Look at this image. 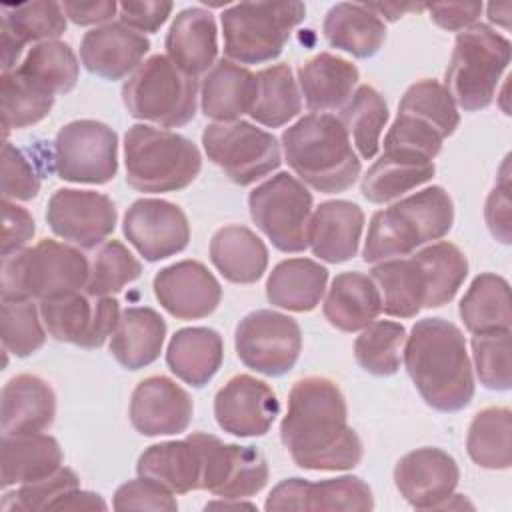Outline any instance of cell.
<instances>
[{"label": "cell", "instance_id": "obj_1", "mask_svg": "<svg viewBox=\"0 0 512 512\" xmlns=\"http://www.w3.org/2000/svg\"><path fill=\"white\" fill-rule=\"evenodd\" d=\"M280 440L304 470H350L360 464L364 446L348 426V406L340 386L326 376L294 382Z\"/></svg>", "mask_w": 512, "mask_h": 512}, {"label": "cell", "instance_id": "obj_2", "mask_svg": "<svg viewBox=\"0 0 512 512\" xmlns=\"http://www.w3.org/2000/svg\"><path fill=\"white\" fill-rule=\"evenodd\" d=\"M402 360L422 400L438 412H458L474 398L472 362L462 330L444 318L418 320Z\"/></svg>", "mask_w": 512, "mask_h": 512}, {"label": "cell", "instance_id": "obj_3", "mask_svg": "<svg viewBox=\"0 0 512 512\" xmlns=\"http://www.w3.org/2000/svg\"><path fill=\"white\" fill-rule=\"evenodd\" d=\"M282 148L300 182L318 192H344L360 176V158L332 114L302 116L282 132Z\"/></svg>", "mask_w": 512, "mask_h": 512}, {"label": "cell", "instance_id": "obj_4", "mask_svg": "<svg viewBox=\"0 0 512 512\" xmlns=\"http://www.w3.org/2000/svg\"><path fill=\"white\" fill-rule=\"evenodd\" d=\"M454 224V204L442 186L418 190L372 214L362 258L378 264L414 254L420 246L444 238Z\"/></svg>", "mask_w": 512, "mask_h": 512}, {"label": "cell", "instance_id": "obj_5", "mask_svg": "<svg viewBox=\"0 0 512 512\" xmlns=\"http://www.w3.org/2000/svg\"><path fill=\"white\" fill-rule=\"evenodd\" d=\"M124 166L126 182L138 192H178L200 174L202 154L178 132L134 124L124 134Z\"/></svg>", "mask_w": 512, "mask_h": 512}, {"label": "cell", "instance_id": "obj_6", "mask_svg": "<svg viewBox=\"0 0 512 512\" xmlns=\"http://www.w3.org/2000/svg\"><path fill=\"white\" fill-rule=\"evenodd\" d=\"M88 274L90 262L80 248L42 238L30 248L2 256V300H44L80 292Z\"/></svg>", "mask_w": 512, "mask_h": 512}, {"label": "cell", "instance_id": "obj_7", "mask_svg": "<svg viewBox=\"0 0 512 512\" xmlns=\"http://www.w3.org/2000/svg\"><path fill=\"white\" fill-rule=\"evenodd\" d=\"M510 50V40L488 24H474L456 36L444 88L458 108L476 112L492 104L510 64Z\"/></svg>", "mask_w": 512, "mask_h": 512}, {"label": "cell", "instance_id": "obj_8", "mask_svg": "<svg viewBox=\"0 0 512 512\" xmlns=\"http://www.w3.org/2000/svg\"><path fill=\"white\" fill-rule=\"evenodd\" d=\"M122 102L132 118L164 128H180L196 116L198 80L168 56L154 54L124 82Z\"/></svg>", "mask_w": 512, "mask_h": 512}, {"label": "cell", "instance_id": "obj_9", "mask_svg": "<svg viewBox=\"0 0 512 512\" xmlns=\"http://www.w3.org/2000/svg\"><path fill=\"white\" fill-rule=\"evenodd\" d=\"M302 2H240L220 14L224 54L236 64L278 58L290 32L304 20Z\"/></svg>", "mask_w": 512, "mask_h": 512}, {"label": "cell", "instance_id": "obj_10", "mask_svg": "<svg viewBox=\"0 0 512 512\" xmlns=\"http://www.w3.org/2000/svg\"><path fill=\"white\" fill-rule=\"evenodd\" d=\"M254 224L280 252H304L312 216V194L304 182L278 172L258 184L248 196Z\"/></svg>", "mask_w": 512, "mask_h": 512}, {"label": "cell", "instance_id": "obj_11", "mask_svg": "<svg viewBox=\"0 0 512 512\" xmlns=\"http://www.w3.org/2000/svg\"><path fill=\"white\" fill-rule=\"evenodd\" d=\"M202 146L208 160L238 186L254 184L282 162L276 136L244 120L208 124L202 132Z\"/></svg>", "mask_w": 512, "mask_h": 512}, {"label": "cell", "instance_id": "obj_12", "mask_svg": "<svg viewBox=\"0 0 512 512\" xmlns=\"http://www.w3.org/2000/svg\"><path fill=\"white\" fill-rule=\"evenodd\" d=\"M54 172L76 184H106L118 172V134L98 120L64 124L54 138Z\"/></svg>", "mask_w": 512, "mask_h": 512}, {"label": "cell", "instance_id": "obj_13", "mask_svg": "<svg viewBox=\"0 0 512 512\" xmlns=\"http://www.w3.org/2000/svg\"><path fill=\"white\" fill-rule=\"evenodd\" d=\"M234 346L246 368L278 378L296 366L302 350V330L288 314L254 310L238 322Z\"/></svg>", "mask_w": 512, "mask_h": 512}, {"label": "cell", "instance_id": "obj_14", "mask_svg": "<svg viewBox=\"0 0 512 512\" xmlns=\"http://www.w3.org/2000/svg\"><path fill=\"white\" fill-rule=\"evenodd\" d=\"M70 292L40 300V316L48 334L58 342L80 348H100L116 330L120 304L112 296Z\"/></svg>", "mask_w": 512, "mask_h": 512}, {"label": "cell", "instance_id": "obj_15", "mask_svg": "<svg viewBox=\"0 0 512 512\" xmlns=\"http://www.w3.org/2000/svg\"><path fill=\"white\" fill-rule=\"evenodd\" d=\"M202 450V490L220 498H250L268 484V464L254 446L226 444L214 434L192 432Z\"/></svg>", "mask_w": 512, "mask_h": 512}, {"label": "cell", "instance_id": "obj_16", "mask_svg": "<svg viewBox=\"0 0 512 512\" xmlns=\"http://www.w3.org/2000/svg\"><path fill=\"white\" fill-rule=\"evenodd\" d=\"M118 212L114 202L94 190L60 188L46 206V222L56 236L82 250H92L114 232Z\"/></svg>", "mask_w": 512, "mask_h": 512}, {"label": "cell", "instance_id": "obj_17", "mask_svg": "<svg viewBox=\"0 0 512 512\" xmlns=\"http://www.w3.org/2000/svg\"><path fill=\"white\" fill-rule=\"evenodd\" d=\"M122 230L128 242L148 262L182 252L190 242V224L184 210L164 198H140L124 214Z\"/></svg>", "mask_w": 512, "mask_h": 512}, {"label": "cell", "instance_id": "obj_18", "mask_svg": "<svg viewBox=\"0 0 512 512\" xmlns=\"http://www.w3.org/2000/svg\"><path fill=\"white\" fill-rule=\"evenodd\" d=\"M458 480V464L442 448H416L394 466V484L400 496L418 510L446 508Z\"/></svg>", "mask_w": 512, "mask_h": 512}, {"label": "cell", "instance_id": "obj_19", "mask_svg": "<svg viewBox=\"0 0 512 512\" xmlns=\"http://www.w3.org/2000/svg\"><path fill=\"white\" fill-rule=\"evenodd\" d=\"M278 414L280 402L274 390L250 374L232 376L214 396L218 426L238 438L264 436Z\"/></svg>", "mask_w": 512, "mask_h": 512}, {"label": "cell", "instance_id": "obj_20", "mask_svg": "<svg viewBox=\"0 0 512 512\" xmlns=\"http://www.w3.org/2000/svg\"><path fill=\"white\" fill-rule=\"evenodd\" d=\"M264 508L272 510H358L374 508L370 486L358 476L326 478L308 482L304 478H286L272 488Z\"/></svg>", "mask_w": 512, "mask_h": 512}, {"label": "cell", "instance_id": "obj_21", "mask_svg": "<svg viewBox=\"0 0 512 512\" xmlns=\"http://www.w3.org/2000/svg\"><path fill=\"white\" fill-rule=\"evenodd\" d=\"M152 288L160 306L180 320L206 318L222 300L220 282L198 260H180L162 268Z\"/></svg>", "mask_w": 512, "mask_h": 512}, {"label": "cell", "instance_id": "obj_22", "mask_svg": "<svg viewBox=\"0 0 512 512\" xmlns=\"http://www.w3.org/2000/svg\"><path fill=\"white\" fill-rule=\"evenodd\" d=\"M190 394L168 376H148L132 392L130 422L142 436H172L190 426Z\"/></svg>", "mask_w": 512, "mask_h": 512}, {"label": "cell", "instance_id": "obj_23", "mask_svg": "<svg viewBox=\"0 0 512 512\" xmlns=\"http://www.w3.org/2000/svg\"><path fill=\"white\" fill-rule=\"evenodd\" d=\"M150 50V40L122 22H108L88 30L80 44L84 68L116 82L132 74Z\"/></svg>", "mask_w": 512, "mask_h": 512}, {"label": "cell", "instance_id": "obj_24", "mask_svg": "<svg viewBox=\"0 0 512 512\" xmlns=\"http://www.w3.org/2000/svg\"><path fill=\"white\" fill-rule=\"evenodd\" d=\"M364 212L350 200H326L312 210L308 246L324 262L340 264L358 254Z\"/></svg>", "mask_w": 512, "mask_h": 512}, {"label": "cell", "instance_id": "obj_25", "mask_svg": "<svg viewBox=\"0 0 512 512\" xmlns=\"http://www.w3.org/2000/svg\"><path fill=\"white\" fill-rule=\"evenodd\" d=\"M166 56L188 76L206 74L218 56V28L210 10L200 6L180 10L164 40Z\"/></svg>", "mask_w": 512, "mask_h": 512}, {"label": "cell", "instance_id": "obj_26", "mask_svg": "<svg viewBox=\"0 0 512 512\" xmlns=\"http://www.w3.org/2000/svg\"><path fill=\"white\" fill-rule=\"evenodd\" d=\"M66 32L60 2H24L2 6V72H12L28 42L56 40Z\"/></svg>", "mask_w": 512, "mask_h": 512}, {"label": "cell", "instance_id": "obj_27", "mask_svg": "<svg viewBox=\"0 0 512 512\" xmlns=\"http://www.w3.org/2000/svg\"><path fill=\"white\" fill-rule=\"evenodd\" d=\"M0 424L4 434L44 432L56 416V394L36 374H18L2 388Z\"/></svg>", "mask_w": 512, "mask_h": 512}, {"label": "cell", "instance_id": "obj_28", "mask_svg": "<svg viewBox=\"0 0 512 512\" xmlns=\"http://www.w3.org/2000/svg\"><path fill=\"white\" fill-rule=\"evenodd\" d=\"M258 80L248 68L220 58L206 72L200 86V108L206 118L216 122H232L242 114H250L256 100Z\"/></svg>", "mask_w": 512, "mask_h": 512}, {"label": "cell", "instance_id": "obj_29", "mask_svg": "<svg viewBox=\"0 0 512 512\" xmlns=\"http://www.w3.org/2000/svg\"><path fill=\"white\" fill-rule=\"evenodd\" d=\"M358 68L330 52H320L298 68V84L312 114L342 110L358 86Z\"/></svg>", "mask_w": 512, "mask_h": 512}, {"label": "cell", "instance_id": "obj_30", "mask_svg": "<svg viewBox=\"0 0 512 512\" xmlns=\"http://www.w3.org/2000/svg\"><path fill=\"white\" fill-rule=\"evenodd\" d=\"M138 476L164 484L174 494L202 490V450L192 434L148 446L136 464Z\"/></svg>", "mask_w": 512, "mask_h": 512}, {"label": "cell", "instance_id": "obj_31", "mask_svg": "<svg viewBox=\"0 0 512 512\" xmlns=\"http://www.w3.org/2000/svg\"><path fill=\"white\" fill-rule=\"evenodd\" d=\"M164 338L166 322L154 308L130 306L110 336V354L122 368L140 370L160 356Z\"/></svg>", "mask_w": 512, "mask_h": 512}, {"label": "cell", "instance_id": "obj_32", "mask_svg": "<svg viewBox=\"0 0 512 512\" xmlns=\"http://www.w3.org/2000/svg\"><path fill=\"white\" fill-rule=\"evenodd\" d=\"M62 448L50 434H4L2 438V488L22 486L52 476L62 468Z\"/></svg>", "mask_w": 512, "mask_h": 512}, {"label": "cell", "instance_id": "obj_33", "mask_svg": "<svg viewBox=\"0 0 512 512\" xmlns=\"http://www.w3.org/2000/svg\"><path fill=\"white\" fill-rule=\"evenodd\" d=\"M322 312L330 326L342 332H358L382 312L380 292L370 276L356 270L342 272L332 280Z\"/></svg>", "mask_w": 512, "mask_h": 512}, {"label": "cell", "instance_id": "obj_34", "mask_svg": "<svg viewBox=\"0 0 512 512\" xmlns=\"http://www.w3.org/2000/svg\"><path fill=\"white\" fill-rule=\"evenodd\" d=\"M224 360L222 336L214 328H180L168 342L166 364L182 382L202 388L220 370Z\"/></svg>", "mask_w": 512, "mask_h": 512}, {"label": "cell", "instance_id": "obj_35", "mask_svg": "<svg viewBox=\"0 0 512 512\" xmlns=\"http://www.w3.org/2000/svg\"><path fill=\"white\" fill-rule=\"evenodd\" d=\"M214 268L234 284H254L268 266V248L256 232L242 224H228L210 240Z\"/></svg>", "mask_w": 512, "mask_h": 512}, {"label": "cell", "instance_id": "obj_36", "mask_svg": "<svg viewBox=\"0 0 512 512\" xmlns=\"http://www.w3.org/2000/svg\"><path fill=\"white\" fill-rule=\"evenodd\" d=\"M328 270L310 258L278 262L266 280V298L272 306L290 312H310L324 298Z\"/></svg>", "mask_w": 512, "mask_h": 512}, {"label": "cell", "instance_id": "obj_37", "mask_svg": "<svg viewBox=\"0 0 512 512\" xmlns=\"http://www.w3.org/2000/svg\"><path fill=\"white\" fill-rule=\"evenodd\" d=\"M322 32L326 42L354 58L374 56L386 40V24L366 4L340 2L326 12Z\"/></svg>", "mask_w": 512, "mask_h": 512}, {"label": "cell", "instance_id": "obj_38", "mask_svg": "<svg viewBox=\"0 0 512 512\" xmlns=\"http://www.w3.org/2000/svg\"><path fill=\"white\" fill-rule=\"evenodd\" d=\"M458 314L470 334L510 332V286L508 280L484 272L478 274L460 300Z\"/></svg>", "mask_w": 512, "mask_h": 512}, {"label": "cell", "instance_id": "obj_39", "mask_svg": "<svg viewBox=\"0 0 512 512\" xmlns=\"http://www.w3.org/2000/svg\"><path fill=\"white\" fill-rule=\"evenodd\" d=\"M434 172L436 166L430 160L384 150L362 176L360 190L368 202L386 204L422 186L434 176Z\"/></svg>", "mask_w": 512, "mask_h": 512}, {"label": "cell", "instance_id": "obj_40", "mask_svg": "<svg viewBox=\"0 0 512 512\" xmlns=\"http://www.w3.org/2000/svg\"><path fill=\"white\" fill-rule=\"evenodd\" d=\"M370 278L380 292L384 314L414 318L424 308V276L412 256L374 264Z\"/></svg>", "mask_w": 512, "mask_h": 512}, {"label": "cell", "instance_id": "obj_41", "mask_svg": "<svg viewBox=\"0 0 512 512\" xmlns=\"http://www.w3.org/2000/svg\"><path fill=\"white\" fill-rule=\"evenodd\" d=\"M424 276V308H440L454 300L468 276V260L452 242H432L412 254Z\"/></svg>", "mask_w": 512, "mask_h": 512}, {"label": "cell", "instance_id": "obj_42", "mask_svg": "<svg viewBox=\"0 0 512 512\" xmlns=\"http://www.w3.org/2000/svg\"><path fill=\"white\" fill-rule=\"evenodd\" d=\"M466 450L486 470H508L512 464V412L506 406L480 410L468 428Z\"/></svg>", "mask_w": 512, "mask_h": 512}, {"label": "cell", "instance_id": "obj_43", "mask_svg": "<svg viewBox=\"0 0 512 512\" xmlns=\"http://www.w3.org/2000/svg\"><path fill=\"white\" fill-rule=\"evenodd\" d=\"M338 120L358 156L362 160H372L380 148V136L388 122V104L384 96L374 86H358L342 106Z\"/></svg>", "mask_w": 512, "mask_h": 512}, {"label": "cell", "instance_id": "obj_44", "mask_svg": "<svg viewBox=\"0 0 512 512\" xmlns=\"http://www.w3.org/2000/svg\"><path fill=\"white\" fill-rule=\"evenodd\" d=\"M258 92L250 118L268 128H280L302 110V96L288 64H274L256 74Z\"/></svg>", "mask_w": 512, "mask_h": 512}, {"label": "cell", "instance_id": "obj_45", "mask_svg": "<svg viewBox=\"0 0 512 512\" xmlns=\"http://www.w3.org/2000/svg\"><path fill=\"white\" fill-rule=\"evenodd\" d=\"M14 70L56 96L66 94L76 86L80 64L70 44L62 40H46L34 44Z\"/></svg>", "mask_w": 512, "mask_h": 512}, {"label": "cell", "instance_id": "obj_46", "mask_svg": "<svg viewBox=\"0 0 512 512\" xmlns=\"http://www.w3.org/2000/svg\"><path fill=\"white\" fill-rule=\"evenodd\" d=\"M0 102L4 136H8L10 130H22L44 120L54 106V94L12 70L2 72Z\"/></svg>", "mask_w": 512, "mask_h": 512}, {"label": "cell", "instance_id": "obj_47", "mask_svg": "<svg viewBox=\"0 0 512 512\" xmlns=\"http://www.w3.org/2000/svg\"><path fill=\"white\" fill-rule=\"evenodd\" d=\"M406 328L392 320H374L354 342V356L362 370L374 376H392L402 362Z\"/></svg>", "mask_w": 512, "mask_h": 512}, {"label": "cell", "instance_id": "obj_48", "mask_svg": "<svg viewBox=\"0 0 512 512\" xmlns=\"http://www.w3.org/2000/svg\"><path fill=\"white\" fill-rule=\"evenodd\" d=\"M140 274L142 264L138 258L120 240H106L92 256L84 290L88 296H112L138 280Z\"/></svg>", "mask_w": 512, "mask_h": 512}, {"label": "cell", "instance_id": "obj_49", "mask_svg": "<svg viewBox=\"0 0 512 512\" xmlns=\"http://www.w3.org/2000/svg\"><path fill=\"white\" fill-rule=\"evenodd\" d=\"M398 112L412 114L430 126H434L444 138L452 136L460 124V112L452 96L434 78H422L414 82L402 96Z\"/></svg>", "mask_w": 512, "mask_h": 512}, {"label": "cell", "instance_id": "obj_50", "mask_svg": "<svg viewBox=\"0 0 512 512\" xmlns=\"http://www.w3.org/2000/svg\"><path fill=\"white\" fill-rule=\"evenodd\" d=\"M2 346L18 358L40 350L46 342V330L40 306L30 298L2 300Z\"/></svg>", "mask_w": 512, "mask_h": 512}, {"label": "cell", "instance_id": "obj_51", "mask_svg": "<svg viewBox=\"0 0 512 512\" xmlns=\"http://www.w3.org/2000/svg\"><path fill=\"white\" fill-rule=\"evenodd\" d=\"M472 360L480 384L488 390L504 392L512 384L510 332L472 334Z\"/></svg>", "mask_w": 512, "mask_h": 512}, {"label": "cell", "instance_id": "obj_52", "mask_svg": "<svg viewBox=\"0 0 512 512\" xmlns=\"http://www.w3.org/2000/svg\"><path fill=\"white\" fill-rule=\"evenodd\" d=\"M76 488H80L78 474L72 468L62 466L48 478H42L38 482H30V484H22L14 492H6L0 508L4 512L54 510V506Z\"/></svg>", "mask_w": 512, "mask_h": 512}, {"label": "cell", "instance_id": "obj_53", "mask_svg": "<svg viewBox=\"0 0 512 512\" xmlns=\"http://www.w3.org/2000/svg\"><path fill=\"white\" fill-rule=\"evenodd\" d=\"M40 192V174L36 172L34 162L14 144L4 142L2 148V198L32 200Z\"/></svg>", "mask_w": 512, "mask_h": 512}, {"label": "cell", "instance_id": "obj_54", "mask_svg": "<svg viewBox=\"0 0 512 512\" xmlns=\"http://www.w3.org/2000/svg\"><path fill=\"white\" fill-rule=\"evenodd\" d=\"M114 510L126 512V510H164V512H174L178 510L176 494L168 490L164 484L138 476L134 480L124 482L122 486L116 488L114 500H112Z\"/></svg>", "mask_w": 512, "mask_h": 512}, {"label": "cell", "instance_id": "obj_55", "mask_svg": "<svg viewBox=\"0 0 512 512\" xmlns=\"http://www.w3.org/2000/svg\"><path fill=\"white\" fill-rule=\"evenodd\" d=\"M174 4L164 0H144V2H120L118 16L120 22L140 34L156 32L172 14Z\"/></svg>", "mask_w": 512, "mask_h": 512}, {"label": "cell", "instance_id": "obj_56", "mask_svg": "<svg viewBox=\"0 0 512 512\" xmlns=\"http://www.w3.org/2000/svg\"><path fill=\"white\" fill-rule=\"evenodd\" d=\"M2 256L14 254L34 238L36 224L32 214L16 202L2 200Z\"/></svg>", "mask_w": 512, "mask_h": 512}, {"label": "cell", "instance_id": "obj_57", "mask_svg": "<svg viewBox=\"0 0 512 512\" xmlns=\"http://www.w3.org/2000/svg\"><path fill=\"white\" fill-rule=\"evenodd\" d=\"M484 218L490 234L502 244H510V184L504 176L488 194Z\"/></svg>", "mask_w": 512, "mask_h": 512}, {"label": "cell", "instance_id": "obj_58", "mask_svg": "<svg viewBox=\"0 0 512 512\" xmlns=\"http://www.w3.org/2000/svg\"><path fill=\"white\" fill-rule=\"evenodd\" d=\"M430 20L450 32H462L478 20L482 14V4L478 2H450V4H430L426 6Z\"/></svg>", "mask_w": 512, "mask_h": 512}, {"label": "cell", "instance_id": "obj_59", "mask_svg": "<svg viewBox=\"0 0 512 512\" xmlns=\"http://www.w3.org/2000/svg\"><path fill=\"white\" fill-rule=\"evenodd\" d=\"M62 10L68 20L78 26L92 24H108L112 16L118 12V4L114 0H94V2H62Z\"/></svg>", "mask_w": 512, "mask_h": 512}, {"label": "cell", "instance_id": "obj_60", "mask_svg": "<svg viewBox=\"0 0 512 512\" xmlns=\"http://www.w3.org/2000/svg\"><path fill=\"white\" fill-rule=\"evenodd\" d=\"M106 502L100 494L88 492V490H72L68 496H64L54 510H106Z\"/></svg>", "mask_w": 512, "mask_h": 512}, {"label": "cell", "instance_id": "obj_61", "mask_svg": "<svg viewBox=\"0 0 512 512\" xmlns=\"http://www.w3.org/2000/svg\"><path fill=\"white\" fill-rule=\"evenodd\" d=\"M368 10H372L378 18L384 16L388 22H394L398 20L406 10H422L426 6H414V4H406V6H400V4H366Z\"/></svg>", "mask_w": 512, "mask_h": 512}, {"label": "cell", "instance_id": "obj_62", "mask_svg": "<svg viewBox=\"0 0 512 512\" xmlns=\"http://www.w3.org/2000/svg\"><path fill=\"white\" fill-rule=\"evenodd\" d=\"M510 10L512 4L510 2H502V4H490L488 6V20L502 26L504 30L510 28Z\"/></svg>", "mask_w": 512, "mask_h": 512}]
</instances>
